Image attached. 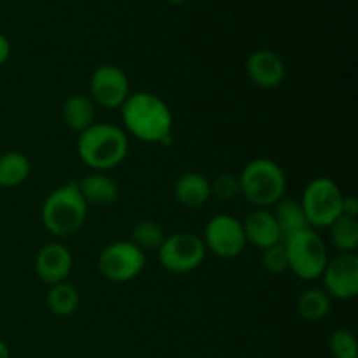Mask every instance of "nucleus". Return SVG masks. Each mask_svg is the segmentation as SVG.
I'll return each instance as SVG.
<instances>
[{"label":"nucleus","mask_w":358,"mask_h":358,"mask_svg":"<svg viewBox=\"0 0 358 358\" xmlns=\"http://www.w3.org/2000/svg\"><path fill=\"white\" fill-rule=\"evenodd\" d=\"M240 180V192L255 208H271L287 192L283 168L268 157H257L245 164Z\"/></svg>","instance_id":"20e7f679"},{"label":"nucleus","mask_w":358,"mask_h":358,"mask_svg":"<svg viewBox=\"0 0 358 358\" xmlns=\"http://www.w3.org/2000/svg\"><path fill=\"white\" fill-rule=\"evenodd\" d=\"M164 238H166V234H164L163 227H161L159 224L154 222V220H140V222H136L135 226H133L131 240L129 241H131L136 248H140L143 254H147V252L159 250Z\"/></svg>","instance_id":"5701e85b"},{"label":"nucleus","mask_w":358,"mask_h":358,"mask_svg":"<svg viewBox=\"0 0 358 358\" xmlns=\"http://www.w3.org/2000/svg\"><path fill=\"white\" fill-rule=\"evenodd\" d=\"M343 191L332 178L317 177L306 185L299 199L311 229L327 227L341 215Z\"/></svg>","instance_id":"423d86ee"},{"label":"nucleus","mask_w":358,"mask_h":358,"mask_svg":"<svg viewBox=\"0 0 358 358\" xmlns=\"http://www.w3.org/2000/svg\"><path fill=\"white\" fill-rule=\"evenodd\" d=\"M297 313L308 322H320L331 311L332 299L322 287L306 289L297 297Z\"/></svg>","instance_id":"aec40b11"},{"label":"nucleus","mask_w":358,"mask_h":358,"mask_svg":"<svg viewBox=\"0 0 358 358\" xmlns=\"http://www.w3.org/2000/svg\"><path fill=\"white\" fill-rule=\"evenodd\" d=\"M241 226L247 243H252L261 250L283 241L275 215L268 208H255L245 217V220H241Z\"/></svg>","instance_id":"4468645a"},{"label":"nucleus","mask_w":358,"mask_h":358,"mask_svg":"<svg viewBox=\"0 0 358 358\" xmlns=\"http://www.w3.org/2000/svg\"><path fill=\"white\" fill-rule=\"evenodd\" d=\"M94 110H96V105L93 103V100L87 94H72L63 103V122H65L70 131L80 135L91 124H94Z\"/></svg>","instance_id":"f3484780"},{"label":"nucleus","mask_w":358,"mask_h":358,"mask_svg":"<svg viewBox=\"0 0 358 358\" xmlns=\"http://www.w3.org/2000/svg\"><path fill=\"white\" fill-rule=\"evenodd\" d=\"M273 215H275L276 224H278L280 227V233H282V240H287L289 236L301 233V231L304 229H310L306 213H304L303 205H301L299 199L283 196V198L275 205Z\"/></svg>","instance_id":"a211bd4d"},{"label":"nucleus","mask_w":358,"mask_h":358,"mask_svg":"<svg viewBox=\"0 0 358 358\" xmlns=\"http://www.w3.org/2000/svg\"><path fill=\"white\" fill-rule=\"evenodd\" d=\"M73 268V257L69 247L59 241L44 245L35 255V273L49 287L66 282Z\"/></svg>","instance_id":"f8f14e48"},{"label":"nucleus","mask_w":358,"mask_h":358,"mask_svg":"<svg viewBox=\"0 0 358 358\" xmlns=\"http://www.w3.org/2000/svg\"><path fill=\"white\" fill-rule=\"evenodd\" d=\"M329 350L334 358H358V343L350 329H338L329 338Z\"/></svg>","instance_id":"b1692460"},{"label":"nucleus","mask_w":358,"mask_h":358,"mask_svg":"<svg viewBox=\"0 0 358 358\" xmlns=\"http://www.w3.org/2000/svg\"><path fill=\"white\" fill-rule=\"evenodd\" d=\"M87 206H110L119 198V185L105 171H93L77 182Z\"/></svg>","instance_id":"2eb2a0df"},{"label":"nucleus","mask_w":358,"mask_h":358,"mask_svg":"<svg viewBox=\"0 0 358 358\" xmlns=\"http://www.w3.org/2000/svg\"><path fill=\"white\" fill-rule=\"evenodd\" d=\"M80 303L79 292L76 287L69 282L56 283V285L49 287V292L45 296V304H48L49 311L56 317H70L77 311Z\"/></svg>","instance_id":"412c9836"},{"label":"nucleus","mask_w":358,"mask_h":358,"mask_svg":"<svg viewBox=\"0 0 358 358\" xmlns=\"http://www.w3.org/2000/svg\"><path fill=\"white\" fill-rule=\"evenodd\" d=\"M145 268V254L131 241H114L98 255V271L107 282L126 283Z\"/></svg>","instance_id":"6e6552de"},{"label":"nucleus","mask_w":358,"mask_h":358,"mask_svg":"<svg viewBox=\"0 0 358 358\" xmlns=\"http://www.w3.org/2000/svg\"><path fill=\"white\" fill-rule=\"evenodd\" d=\"M30 159L23 152L9 150L0 156V187L13 189L23 184L30 175Z\"/></svg>","instance_id":"6ab92c4d"},{"label":"nucleus","mask_w":358,"mask_h":358,"mask_svg":"<svg viewBox=\"0 0 358 358\" xmlns=\"http://www.w3.org/2000/svg\"><path fill=\"white\" fill-rule=\"evenodd\" d=\"M331 241L339 254H355L358 247V220L352 217L339 215L329 226Z\"/></svg>","instance_id":"4be33fe9"},{"label":"nucleus","mask_w":358,"mask_h":358,"mask_svg":"<svg viewBox=\"0 0 358 358\" xmlns=\"http://www.w3.org/2000/svg\"><path fill=\"white\" fill-rule=\"evenodd\" d=\"M206 250L220 259H234L241 255L247 247L241 220L236 217L219 213L213 215L205 226V238H203Z\"/></svg>","instance_id":"1a4fd4ad"},{"label":"nucleus","mask_w":358,"mask_h":358,"mask_svg":"<svg viewBox=\"0 0 358 358\" xmlns=\"http://www.w3.org/2000/svg\"><path fill=\"white\" fill-rule=\"evenodd\" d=\"M9 56H10V42L9 38L0 31V66L6 65Z\"/></svg>","instance_id":"cd10ccee"},{"label":"nucleus","mask_w":358,"mask_h":358,"mask_svg":"<svg viewBox=\"0 0 358 358\" xmlns=\"http://www.w3.org/2000/svg\"><path fill=\"white\" fill-rule=\"evenodd\" d=\"M42 224L58 238L73 236L84 226L87 217V203L84 201L77 180L59 185L42 203Z\"/></svg>","instance_id":"7ed1b4c3"},{"label":"nucleus","mask_w":358,"mask_h":358,"mask_svg":"<svg viewBox=\"0 0 358 358\" xmlns=\"http://www.w3.org/2000/svg\"><path fill=\"white\" fill-rule=\"evenodd\" d=\"M341 215L357 219L358 217V199L355 198V196H345V198H343Z\"/></svg>","instance_id":"bb28decb"},{"label":"nucleus","mask_w":358,"mask_h":358,"mask_svg":"<svg viewBox=\"0 0 358 358\" xmlns=\"http://www.w3.org/2000/svg\"><path fill=\"white\" fill-rule=\"evenodd\" d=\"M168 2H171V3H184V2H187V0H168Z\"/></svg>","instance_id":"c756f323"},{"label":"nucleus","mask_w":358,"mask_h":358,"mask_svg":"<svg viewBox=\"0 0 358 358\" xmlns=\"http://www.w3.org/2000/svg\"><path fill=\"white\" fill-rule=\"evenodd\" d=\"M245 70L252 83L261 90H275L283 84L287 69L278 52L271 49H257L250 52L245 63Z\"/></svg>","instance_id":"ddd939ff"},{"label":"nucleus","mask_w":358,"mask_h":358,"mask_svg":"<svg viewBox=\"0 0 358 358\" xmlns=\"http://www.w3.org/2000/svg\"><path fill=\"white\" fill-rule=\"evenodd\" d=\"M283 245L289 259V269L297 278L304 282L320 278L329 261V252L324 238L317 231L311 227L301 231L283 240Z\"/></svg>","instance_id":"39448f33"},{"label":"nucleus","mask_w":358,"mask_h":358,"mask_svg":"<svg viewBox=\"0 0 358 358\" xmlns=\"http://www.w3.org/2000/svg\"><path fill=\"white\" fill-rule=\"evenodd\" d=\"M129 94L131 91H129L128 77L117 65L105 63L98 66L91 76L87 96L98 107L108 108V110L121 108Z\"/></svg>","instance_id":"9d476101"},{"label":"nucleus","mask_w":358,"mask_h":358,"mask_svg":"<svg viewBox=\"0 0 358 358\" xmlns=\"http://www.w3.org/2000/svg\"><path fill=\"white\" fill-rule=\"evenodd\" d=\"M122 122L129 135L145 143H171L173 115L166 101L149 91H136L121 107Z\"/></svg>","instance_id":"f257e3e1"},{"label":"nucleus","mask_w":358,"mask_h":358,"mask_svg":"<svg viewBox=\"0 0 358 358\" xmlns=\"http://www.w3.org/2000/svg\"><path fill=\"white\" fill-rule=\"evenodd\" d=\"M206 255L203 238L194 233H180L166 234L163 245L157 250V259L159 264L166 271L184 275L198 269L203 264Z\"/></svg>","instance_id":"0eeeda50"},{"label":"nucleus","mask_w":358,"mask_h":358,"mask_svg":"<svg viewBox=\"0 0 358 358\" xmlns=\"http://www.w3.org/2000/svg\"><path fill=\"white\" fill-rule=\"evenodd\" d=\"M0 358H10V352L3 341H0Z\"/></svg>","instance_id":"c85d7f7f"},{"label":"nucleus","mask_w":358,"mask_h":358,"mask_svg":"<svg viewBox=\"0 0 358 358\" xmlns=\"http://www.w3.org/2000/svg\"><path fill=\"white\" fill-rule=\"evenodd\" d=\"M173 194L175 199L182 206L199 208V206H203L212 198L210 180L205 175L198 173V171H189V173H184L182 177H178V180L175 182Z\"/></svg>","instance_id":"dca6fc26"},{"label":"nucleus","mask_w":358,"mask_h":358,"mask_svg":"<svg viewBox=\"0 0 358 358\" xmlns=\"http://www.w3.org/2000/svg\"><path fill=\"white\" fill-rule=\"evenodd\" d=\"M210 192L220 201H231L240 196V180L233 173H220L210 182Z\"/></svg>","instance_id":"393cba45"},{"label":"nucleus","mask_w":358,"mask_h":358,"mask_svg":"<svg viewBox=\"0 0 358 358\" xmlns=\"http://www.w3.org/2000/svg\"><path fill=\"white\" fill-rule=\"evenodd\" d=\"M322 289L331 299L350 301L358 294V257L355 254H339L329 259L322 273Z\"/></svg>","instance_id":"9b49d317"},{"label":"nucleus","mask_w":358,"mask_h":358,"mask_svg":"<svg viewBox=\"0 0 358 358\" xmlns=\"http://www.w3.org/2000/svg\"><path fill=\"white\" fill-rule=\"evenodd\" d=\"M261 259L266 271H269L271 275H283L285 271H289V259H287V252H285V245H283V241L264 248V250H262Z\"/></svg>","instance_id":"a878e982"},{"label":"nucleus","mask_w":358,"mask_h":358,"mask_svg":"<svg viewBox=\"0 0 358 358\" xmlns=\"http://www.w3.org/2000/svg\"><path fill=\"white\" fill-rule=\"evenodd\" d=\"M129 142L124 129L110 122H94L77 138V154L93 171H108L128 156Z\"/></svg>","instance_id":"f03ea898"}]
</instances>
